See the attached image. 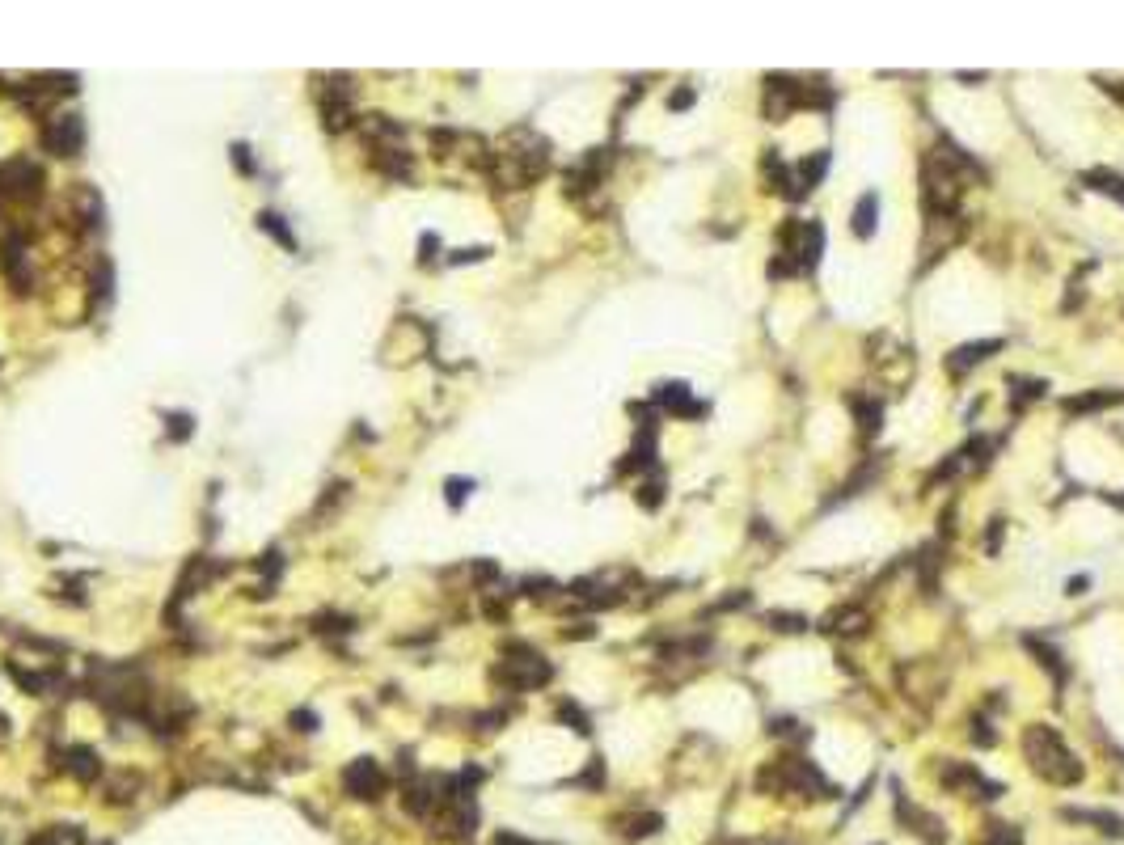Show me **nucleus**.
<instances>
[{"instance_id":"obj_12","label":"nucleus","mask_w":1124,"mask_h":845,"mask_svg":"<svg viewBox=\"0 0 1124 845\" xmlns=\"http://www.w3.org/2000/svg\"><path fill=\"white\" fill-rule=\"evenodd\" d=\"M64 770L73 773V778H81V782H94L98 778V757H94V748H68V761H64Z\"/></svg>"},{"instance_id":"obj_3","label":"nucleus","mask_w":1124,"mask_h":845,"mask_svg":"<svg viewBox=\"0 0 1124 845\" xmlns=\"http://www.w3.org/2000/svg\"><path fill=\"white\" fill-rule=\"evenodd\" d=\"M778 778H783V791H794V795H804V799H829L833 795V786L824 782V773H820L816 765H807L804 757L778 761Z\"/></svg>"},{"instance_id":"obj_24","label":"nucleus","mask_w":1124,"mask_h":845,"mask_svg":"<svg viewBox=\"0 0 1124 845\" xmlns=\"http://www.w3.org/2000/svg\"><path fill=\"white\" fill-rule=\"evenodd\" d=\"M444 490H449V503H452V507H461L465 495L474 490V482H469V478H449V486H444Z\"/></svg>"},{"instance_id":"obj_28","label":"nucleus","mask_w":1124,"mask_h":845,"mask_svg":"<svg viewBox=\"0 0 1124 845\" xmlns=\"http://www.w3.org/2000/svg\"><path fill=\"white\" fill-rule=\"evenodd\" d=\"M232 161H237V170H242V173H254V161H250V148H245V144L232 148Z\"/></svg>"},{"instance_id":"obj_19","label":"nucleus","mask_w":1124,"mask_h":845,"mask_svg":"<svg viewBox=\"0 0 1124 845\" xmlns=\"http://www.w3.org/2000/svg\"><path fill=\"white\" fill-rule=\"evenodd\" d=\"M558 719H562V723H571V732H579V735L592 732V719H587V714L579 711L575 702H562V706H558Z\"/></svg>"},{"instance_id":"obj_14","label":"nucleus","mask_w":1124,"mask_h":845,"mask_svg":"<svg viewBox=\"0 0 1124 845\" xmlns=\"http://www.w3.org/2000/svg\"><path fill=\"white\" fill-rule=\"evenodd\" d=\"M1023 647H1027V651H1036V655H1040V663H1044L1049 673H1057V676H1061V681H1065V676H1070V668H1065V660H1061V651L1044 647V643H1040L1036 634H1023Z\"/></svg>"},{"instance_id":"obj_26","label":"nucleus","mask_w":1124,"mask_h":845,"mask_svg":"<svg viewBox=\"0 0 1124 845\" xmlns=\"http://www.w3.org/2000/svg\"><path fill=\"white\" fill-rule=\"evenodd\" d=\"M972 740H977V744H993V740H998L993 723H985V714H977V719H972Z\"/></svg>"},{"instance_id":"obj_20","label":"nucleus","mask_w":1124,"mask_h":845,"mask_svg":"<svg viewBox=\"0 0 1124 845\" xmlns=\"http://www.w3.org/2000/svg\"><path fill=\"white\" fill-rule=\"evenodd\" d=\"M854 410L863 415V431L875 436L880 431V402H867V398H854Z\"/></svg>"},{"instance_id":"obj_15","label":"nucleus","mask_w":1124,"mask_h":845,"mask_svg":"<svg viewBox=\"0 0 1124 845\" xmlns=\"http://www.w3.org/2000/svg\"><path fill=\"white\" fill-rule=\"evenodd\" d=\"M1070 820H1087V824H1099L1108 837H1124V820L1120 816H1112V811H1065Z\"/></svg>"},{"instance_id":"obj_21","label":"nucleus","mask_w":1124,"mask_h":845,"mask_svg":"<svg viewBox=\"0 0 1124 845\" xmlns=\"http://www.w3.org/2000/svg\"><path fill=\"white\" fill-rule=\"evenodd\" d=\"M1011 389H1014V406H1019V402H1031V398H1040V393H1044V380H1019V377H1011Z\"/></svg>"},{"instance_id":"obj_11","label":"nucleus","mask_w":1124,"mask_h":845,"mask_svg":"<svg viewBox=\"0 0 1124 845\" xmlns=\"http://www.w3.org/2000/svg\"><path fill=\"white\" fill-rule=\"evenodd\" d=\"M875 216H880V199L875 195H863L858 199V208H854V216H850V229H854V237H875Z\"/></svg>"},{"instance_id":"obj_9","label":"nucleus","mask_w":1124,"mask_h":845,"mask_svg":"<svg viewBox=\"0 0 1124 845\" xmlns=\"http://www.w3.org/2000/svg\"><path fill=\"white\" fill-rule=\"evenodd\" d=\"M1124 402V389H1112V393H1078V398H1065V410L1070 415H1090V410H1108V406Z\"/></svg>"},{"instance_id":"obj_7","label":"nucleus","mask_w":1124,"mask_h":845,"mask_svg":"<svg viewBox=\"0 0 1124 845\" xmlns=\"http://www.w3.org/2000/svg\"><path fill=\"white\" fill-rule=\"evenodd\" d=\"M998 347H1002V339H981V343H968V347H960V351H951L947 368H951L955 377H964V372H972V368H977L985 356H993Z\"/></svg>"},{"instance_id":"obj_34","label":"nucleus","mask_w":1124,"mask_h":845,"mask_svg":"<svg viewBox=\"0 0 1124 845\" xmlns=\"http://www.w3.org/2000/svg\"><path fill=\"white\" fill-rule=\"evenodd\" d=\"M1087 584H1090L1087 575H1074V579H1070V596H1082V588H1087Z\"/></svg>"},{"instance_id":"obj_35","label":"nucleus","mask_w":1124,"mask_h":845,"mask_svg":"<svg viewBox=\"0 0 1124 845\" xmlns=\"http://www.w3.org/2000/svg\"><path fill=\"white\" fill-rule=\"evenodd\" d=\"M431 250H440V241L428 233V237H423V262H431Z\"/></svg>"},{"instance_id":"obj_13","label":"nucleus","mask_w":1124,"mask_h":845,"mask_svg":"<svg viewBox=\"0 0 1124 845\" xmlns=\"http://www.w3.org/2000/svg\"><path fill=\"white\" fill-rule=\"evenodd\" d=\"M824 165H829V157H824V152H812V157L799 165V178H794V191H791V195H794V199H804L807 191L816 186L820 173H824Z\"/></svg>"},{"instance_id":"obj_31","label":"nucleus","mask_w":1124,"mask_h":845,"mask_svg":"<svg viewBox=\"0 0 1124 845\" xmlns=\"http://www.w3.org/2000/svg\"><path fill=\"white\" fill-rule=\"evenodd\" d=\"M985 545H990V550L1002 545V520H993V533H985Z\"/></svg>"},{"instance_id":"obj_18","label":"nucleus","mask_w":1124,"mask_h":845,"mask_svg":"<svg viewBox=\"0 0 1124 845\" xmlns=\"http://www.w3.org/2000/svg\"><path fill=\"white\" fill-rule=\"evenodd\" d=\"M258 229H262V233H271V237H275V241H280V245H288V250H292V245H296V241H292V233H288V224H283L280 216H275V211H262V216H258Z\"/></svg>"},{"instance_id":"obj_32","label":"nucleus","mask_w":1124,"mask_h":845,"mask_svg":"<svg viewBox=\"0 0 1124 845\" xmlns=\"http://www.w3.org/2000/svg\"><path fill=\"white\" fill-rule=\"evenodd\" d=\"M495 845H537V841H525V837H516V833H499Z\"/></svg>"},{"instance_id":"obj_2","label":"nucleus","mask_w":1124,"mask_h":845,"mask_svg":"<svg viewBox=\"0 0 1124 845\" xmlns=\"http://www.w3.org/2000/svg\"><path fill=\"white\" fill-rule=\"evenodd\" d=\"M508 651H512V660H503L495 668V681H503V685H512V689H537L550 681V663L541 660L537 651H528V647H508Z\"/></svg>"},{"instance_id":"obj_4","label":"nucleus","mask_w":1124,"mask_h":845,"mask_svg":"<svg viewBox=\"0 0 1124 845\" xmlns=\"http://www.w3.org/2000/svg\"><path fill=\"white\" fill-rule=\"evenodd\" d=\"M342 791L351 799H380L385 795V770H380L377 761L372 757H360V761H351L347 770H342Z\"/></svg>"},{"instance_id":"obj_1","label":"nucleus","mask_w":1124,"mask_h":845,"mask_svg":"<svg viewBox=\"0 0 1124 845\" xmlns=\"http://www.w3.org/2000/svg\"><path fill=\"white\" fill-rule=\"evenodd\" d=\"M1023 752H1027V765L1044 778V782L1052 786H1074L1082 782V761L1065 748V740L1052 727L1044 723H1031L1023 732Z\"/></svg>"},{"instance_id":"obj_5","label":"nucleus","mask_w":1124,"mask_h":845,"mask_svg":"<svg viewBox=\"0 0 1124 845\" xmlns=\"http://www.w3.org/2000/svg\"><path fill=\"white\" fill-rule=\"evenodd\" d=\"M38 186H43V170L38 165H30L25 157L9 161V165H0V195L9 199H35Z\"/></svg>"},{"instance_id":"obj_6","label":"nucleus","mask_w":1124,"mask_h":845,"mask_svg":"<svg viewBox=\"0 0 1124 845\" xmlns=\"http://www.w3.org/2000/svg\"><path fill=\"white\" fill-rule=\"evenodd\" d=\"M43 144H47L55 157H76V152L85 148V123H81V114H60V119H51Z\"/></svg>"},{"instance_id":"obj_33","label":"nucleus","mask_w":1124,"mask_h":845,"mask_svg":"<svg viewBox=\"0 0 1124 845\" xmlns=\"http://www.w3.org/2000/svg\"><path fill=\"white\" fill-rule=\"evenodd\" d=\"M487 250H461V254H452V262H474V258H482Z\"/></svg>"},{"instance_id":"obj_10","label":"nucleus","mask_w":1124,"mask_h":845,"mask_svg":"<svg viewBox=\"0 0 1124 845\" xmlns=\"http://www.w3.org/2000/svg\"><path fill=\"white\" fill-rule=\"evenodd\" d=\"M1082 186H1090V191H1099V195L1124 203V178H1120V173H1112V170H1087V173H1082Z\"/></svg>"},{"instance_id":"obj_23","label":"nucleus","mask_w":1124,"mask_h":845,"mask_svg":"<svg viewBox=\"0 0 1124 845\" xmlns=\"http://www.w3.org/2000/svg\"><path fill=\"white\" fill-rule=\"evenodd\" d=\"M638 503H643V507H660V503H664V482H643V486H638Z\"/></svg>"},{"instance_id":"obj_27","label":"nucleus","mask_w":1124,"mask_h":845,"mask_svg":"<svg viewBox=\"0 0 1124 845\" xmlns=\"http://www.w3.org/2000/svg\"><path fill=\"white\" fill-rule=\"evenodd\" d=\"M170 436L173 440H186L191 436V415H170Z\"/></svg>"},{"instance_id":"obj_30","label":"nucleus","mask_w":1124,"mask_h":845,"mask_svg":"<svg viewBox=\"0 0 1124 845\" xmlns=\"http://www.w3.org/2000/svg\"><path fill=\"white\" fill-rule=\"evenodd\" d=\"M292 723H296V732H313V723H318V719H313L309 711H296V714H292Z\"/></svg>"},{"instance_id":"obj_25","label":"nucleus","mask_w":1124,"mask_h":845,"mask_svg":"<svg viewBox=\"0 0 1124 845\" xmlns=\"http://www.w3.org/2000/svg\"><path fill=\"white\" fill-rule=\"evenodd\" d=\"M770 622H774V630H791V634L804 630V617H799V613H774Z\"/></svg>"},{"instance_id":"obj_17","label":"nucleus","mask_w":1124,"mask_h":845,"mask_svg":"<svg viewBox=\"0 0 1124 845\" xmlns=\"http://www.w3.org/2000/svg\"><path fill=\"white\" fill-rule=\"evenodd\" d=\"M863 625H867V613L837 609V613H829V617H824V625H820V630H863Z\"/></svg>"},{"instance_id":"obj_8","label":"nucleus","mask_w":1124,"mask_h":845,"mask_svg":"<svg viewBox=\"0 0 1124 845\" xmlns=\"http://www.w3.org/2000/svg\"><path fill=\"white\" fill-rule=\"evenodd\" d=\"M656 398V406H664V410H673V415H702L706 406H694L689 402V385H681V380H668V385H660V389L651 393Z\"/></svg>"},{"instance_id":"obj_16","label":"nucleus","mask_w":1124,"mask_h":845,"mask_svg":"<svg viewBox=\"0 0 1124 845\" xmlns=\"http://www.w3.org/2000/svg\"><path fill=\"white\" fill-rule=\"evenodd\" d=\"M30 845H85V837H81V829H73V824H55V829H47V833L30 837Z\"/></svg>"},{"instance_id":"obj_29","label":"nucleus","mask_w":1124,"mask_h":845,"mask_svg":"<svg viewBox=\"0 0 1124 845\" xmlns=\"http://www.w3.org/2000/svg\"><path fill=\"white\" fill-rule=\"evenodd\" d=\"M668 106H673V111H681V106H694V93H689V89H676L673 98H668Z\"/></svg>"},{"instance_id":"obj_22","label":"nucleus","mask_w":1124,"mask_h":845,"mask_svg":"<svg viewBox=\"0 0 1124 845\" xmlns=\"http://www.w3.org/2000/svg\"><path fill=\"white\" fill-rule=\"evenodd\" d=\"M656 829H660V816H656V811H647V816H638V820H630L626 837H630V841H638V837H651V833H656Z\"/></svg>"}]
</instances>
